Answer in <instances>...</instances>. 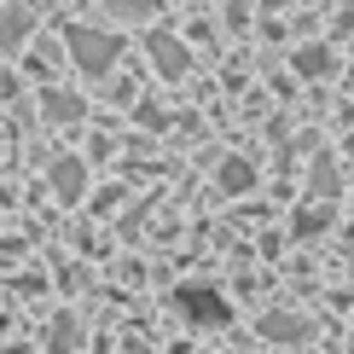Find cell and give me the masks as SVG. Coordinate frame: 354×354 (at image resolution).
Returning a JSON list of instances; mask_svg holds the SVG:
<instances>
[{
  "mask_svg": "<svg viewBox=\"0 0 354 354\" xmlns=\"http://www.w3.org/2000/svg\"><path fill=\"white\" fill-rule=\"evenodd\" d=\"M105 6L116 12V18H128V24H145L157 12V0H105Z\"/></svg>",
  "mask_w": 354,
  "mask_h": 354,
  "instance_id": "cell-11",
  "label": "cell"
},
{
  "mask_svg": "<svg viewBox=\"0 0 354 354\" xmlns=\"http://www.w3.org/2000/svg\"><path fill=\"white\" fill-rule=\"evenodd\" d=\"M215 180H221V192H227V198H244V192L256 186V169H250L244 157H227V163L215 169Z\"/></svg>",
  "mask_w": 354,
  "mask_h": 354,
  "instance_id": "cell-8",
  "label": "cell"
},
{
  "mask_svg": "<svg viewBox=\"0 0 354 354\" xmlns=\"http://www.w3.org/2000/svg\"><path fill=\"white\" fill-rule=\"evenodd\" d=\"M261 337H268V343H308V319H297V314H268V319H261Z\"/></svg>",
  "mask_w": 354,
  "mask_h": 354,
  "instance_id": "cell-9",
  "label": "cell"
},
{
  "mask_svg": "<svg viewBox=\"0 0 354 354\" xmlns=\"http://www.w3.org/2000/svg\"><path fill=\"white\" fill-rule=\"evenodd\" d=\"M145 53H151V64L163 70L169 82H180L186 70H192V53H186V41H180V35H169V29H151V35H145Z\"/></svg>",
  "mask_w": 354,
  "mask_h": 354,
  "instance_id": "cell-2",
  "label": "cell"
},
{
  "mask_svg": "<svg viewBox=\"0 0 354 354\" xmlns=\"http://www.w3.org/2000/svg\"><path fill=\"white\" fill-rule=\"evenodd\" d=\"M41 111H47V122H82V93H64V87H47L41 93Z\"/></svg>",
  "mask_w": 354,
  "mask_h": 354,
  "instance_id": "cell-6",
  "label": "cell"
},
{
  "mask_svg": "<svg viewBox=\"0 0 354 354\" xmlns=\"http://www.w3.org/2000/svg\"><path fill=\"white\" fill-rule=\"evenodd\" d=\"M290 227L302 232V239H314V232H326L331 227V203H308V209H297V221Z\"/></svg>",
  "mask_w": 354,
  "mask_h": 354,
  "instance_id": "cell-10",
  "label": "cell"
},
{
  "mask_svg": "<svg viewBox=\"0 0 354 354\" xmlns=\"http://www.w3.org/2000/svg\"><path fill=\"white\" fill-rule=\"evenodd\" d=\"M35 29V12L29 6H0V53H18Z\"/></svg>",
  "mask_w": 354,
  "mask_h": 354,
  "instance_id": "cell-5",
  "label": "cell"
},
{
  "mask_svg": "<svg viewBox=\"0 0 354 354\" xmlns=\"http://www.w3.org/2000/svg\"><path fill=\"white\" fill-rule=\"evenodd\" d=\"M140 122H145V128H163L169 116H163V105H140Z\"/></svg>",
  "mask_w": 354,
  "mask_h": 354,
  "instance_id": "cell-13",
  "label": "cell"
},
{
  "mask_svg": "<svg viewBox=\"0 0 354 354\" xmlns=\"http://www.w3.org/2000/svg\"><path fill=\"white\" fill-rule=\"evenodd\" d=\"M290 64H297V76H331V70H337V53L326 47V41H314V47H297V53H290Z\"/></svg>",
  "mask_w": 354,
  "mask_h": 354,
  "instance_id": "cell-7",
  "label": "cell"
},
{
  "mask_svg": "<svg viewBox=\"0 0 354 354\" xmlns=\"http://www.w3.org/2000/svg\"><path fill=\"white\" fill-rule=\"evenodd\" d=\"M47 180H53V198H58V203H76V198H82V186H87L82 157H58V163L47 169Z\"/></svg>",
  "mask_w": 354,
  "mask_h": 354,
  "instance_id": "cell-4",
  "label": "cell"
},
{
  "mask_svg": "<svg viewBox=\"0 0 354 354\" xmlns=\"http://www.w3.org/2000/svg\"><path fill=\"white\" fill-rule=\"evenodd\" d=\"M53 348H76V319H53Z\"/></svg>",
  "mask_w": 354,
  "mask_h": 354,
  "instance_id": "cell-12",
  "label": "cell"
},
{
  "mask_svg": "<svg viewBox=\"0 0 354 354\" xmlns=\"http://www.w3.org/2000/svg\"><path fill=\"white\" fill-rule=\"evenodd\" d=\"M180 314H186V319H198V326H227L232 308L221 302L209 285H186V290H180Z\"/></svg>",
  "mask_w": 354,
  "mask_h": 354,
  "instance_id": "cell-3",
  "label": "cell"
},
{
  "mask_svg": "<svg viewBox=\"0 0 354 354\" xmlns=\"http://www.w3.org/2000/svg\"><path fill=\"white\" fill-rule=\"evenodd\" d=\"M64 47H70V64H76L82 76H111L116 58H122V35L93 29V24H70L64 29Z\"/></svg>",
  "mask_w": 354,
  "mask_h": 354,
  "instance_id": "cell-1",
  "label": "cell"
}]
</instances>
